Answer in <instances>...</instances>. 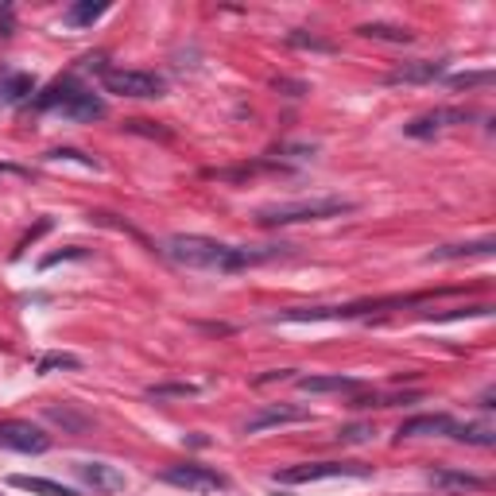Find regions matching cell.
I'll list each match as a JSON object with an SVG mask.
<instances>
[{"instance_id":"cell-3","label":"cell","mask_w":496,"mask_h":496,"mask_svg":"<svg viewBox=\"0 0 496 496\" xmlns=\"http://www.w3.org/2000/svg\"><path fill=\"white\" fill-rule=\"evenodd\" d=\"M101 81L116 98H163L167 93V81L151 70H105Z\"/></svg>"},{"instance_id":"cell-28","label":"cell","mask_w":496,"mask_h":496,"mask_svg":"<svg viewBox=\"0 0 496 496\" xmlns=\"http://www.w3.org/2000/svg\"><path fill=\"white\" fill-rule=\"evenodd\" d=\"M51 159H74V163H81V167H98L93 156H86V151H74V148H58V151H51Z\"/></svg>"},{"instance_id":"cell-9","label":"cell","mask_w":496,"mask_h":496,"mask_svg":"<svg viewBox=\"0 0 496 496\" xmlns=\"http://www.w3.org/2000/svg\"><path fill=\"white\" fill-rule=\"evenodd\" d=\"M446 74V63H434V58H415V63H404L388 74V86H423V81H434Z\"/></svg>"},{"instance_id":"cell-30","label":"cell","mask_w":496,"mask_h":496,"mask_svg":"<svg viewBox=\"0 0 496 496\" xmlns=\"http://www.w3.org/2000/svg\"><path fill=\"white\" fill-rule=\"evenodd\" d=\"M372 434V427H341L338 431V442H364Z\"/></svg>"},{"instance_id":"cell-14","label":"cell","mask_w":496,"mask_h":496,"mask_svg":"<svg viewBox=\"0 0 496 496\" xmlns=\"http://www.w3.org/2000/svg\"><path fill=\"white\" fill-rule=\"evenodd\" d=\"M295 384H299L303 392L322 396V392H357L364 381H357V376H341V372H334V376H299Z\"/></svg>"},{"instance_id":"cell-5","label":"cell","mask_w":496,"mask_h":496,"mask_svg":"<svg viewBox=\"0 0 496 496\" xmlns=\"http://www.w3.org/2000/svg\"><path fill=\"white\" fill-rule=\"evenodd\" d=\"M159 477L167 481V485H175V489H186V492H221V489H229V481L221 477L218 469L198 466V462L171 466V469H163Z\"/></svg>"},{"instance_id":"cell-22","label":"cell","mask_w":496,"mask_h":496,"mask_svg":"<svg viewBox=\"0 0 496 496\" xmlns=\"http://www.w3.org/2000/svg\"><path fill=\"white\" fill-rule=\"evenodd\" d=\"M287 43H291V47H303V51H322V55L334 51V43H329V39H318V35H306L303 28L287 31Z\"/></svg>"},{"instance_id":"cell-33","label":"cell","mask_w":496,"mask_h":496,"mask_svg":"<svg viewBox=\"0 0 496 496\" xmlns=\"http://www.w3.org/2000/svg\"><path fill=\"white\" fill-rule=\"evenodd\" d=\"M492 399H496V396H492V388H485V396H481V407H496Z\"/></svg>"},{"instance_id":"cell-32","label":"cell","mask_w":496,"mask_h":496,"mask_svg":"<svg viewBox=\"0 0 496 496\" xmlns=\"http://www.w3.org/2000/svg\"><path fill=\"white\" fill-rule=\"evenodd\" d=\"M291 376H295V369H271L264 376H256V384H276V381H291Z\"/></svg>"},{"instance_id":"cell-26","label":"cell","mask_w":496,"mask_h":496,"mask_svg":"<svg viewBox=\"0 0 496 496\" xmlns=\"http://www.w3.org/2000/svg\"><path fill=\"white\" fill-rule=\"evenodd\" d=\"M128 133H140V136H151V140H171L175 133L171 128H159L156 121H124Z\"/></svg>"},{"instance_id":"cell-17","label":"cell","mask_w":496,"mask_h":496,"mask_svg":"<svg viewBox=\"0 0 496 496\" xmlns=\"http://www.w3.org/2000/svg\"><path fill=\"white\" fill-rule=\"evenodd\" d=\"M492 248L496 241L485 237V241H469V244H442V248H434V252L427 256L431 264L434 260H462V256H492Z\"/></svg>"},{"instance_id":"cell-20","label":"cell","mask_w":496,"mask_h":496,"mask_svg":"<svg viewBox=\"0 0 496 496\" xmlns=\"http://www.w3.org/2000/svg\"><path fill=\"white\" fill-rule=\"evenodd\" d=\"M105 12H109V4H93V0H81V4H74L66 12V23L70 28H90V23H98Z\"/></svg>"},{"instance_id":"cell-29","label":"cell","mask_w":496,"mask_h":496,"mask_svg":"<svg viewBox=\"0 0 496 496\" xmlns=\"http://www.w3.org/2000/svg\"><path fill=\"white\" fill-rule=\"evenodd\" d=\"M81 256H86V248H63V252H51V256H47L39 268H55V264H63V260H81Z\"/></svg>"},{"instance_id":"cell-7","label":"cell","mask_w":496,"mask_h":496,"mask_svg":"<svg viewBox=\"0 0 496 496\" xmlns=\"http://www.w3.org/2000/svg\"><path fill=\"white\" fill-rule=\"evenodd\" d=\"M291 423H311V411L291 404H268L244 423V434H264L271 427H291Z\"/></svg>"},{"instance_id":"cell-11","label":"cell","mask_w":496,"mask_h":496,"mask_svg":"<svg viewBox=\"0 0 496 496\" xmlns=\"http://www.w3.org/2000/svg\"><path fill=\"white\" fill-rule=\"evenodd\" d=\"M458 427V423L450 415H442V411H434V415H411L399 423V442L404 439H423V434H450Z\"/></svg>"},{"instance_id":"cell-21","label":"cell","mask_w":496,"mask_h":496,"mask_svg":"<svg viewBox=\"0 0 496 496\" xmlns=\"http://www.w3.org/2000/svg\"><path fill=\"white\" fill-rule=\"evenodd\" d=\"M58 369L78 372L81 369V357H78V353H43V357L35 361V372H58Z\"/></svg>"},{"instance_id":"cell-8","label":"cell","mask_w":496,"mask_h":496,"mask_svg":"<svg viewBox=\"0 0 496 496\" xmlns=\"http://www.w3.org/2000/svg\"><path fill=\"white\" fill-rule=\"evenodd\" d=\"M466 121H474V113L469 109H431V113H423L415 116V121L407 124V136H434V133H442V128H454V124H466Z\"/></svg>"},{"instance_id":"cell-12","label":"cell","mask_w":496,"mask_h":496,"mask_svg":"<svg viewBox=\"0 0 496 496\" xmlns=\"http://www.w3.org/2000/svg\"><path fill=\"white\" fill-rule=\"evenodd\" d=\"M63 116H70V121H101L105 116V101L98 98L93 90H74L70 93V101L63 105Z\"/></svg>"},{"instance_id":"cell-10","label":"cell","mask_w":496,"mask_h":496,"mask_svg":"<svg viewBox=\"0 0 496 496\" xmlns=\"http://www.w3.org/2000/svg\"><path fill=\"white\" fill-rule=\"evenodd\" d=\"M78 477L86 481L93 492H121L128 485V477L121 474L116 466H105V462H81L78 466Z\"/></svg>"},{"instance_id":"cell-25","label":"cell","mask_w":496,"mask_h":496,"mask_svg":"<svg viewBox=\"0 0 496 496\" xmlns=\"http://www.w3.org/2000/svg\"><path fill=\"white\" fill-rule=\"evenodd\" d=\"M47 419H51V423H63L66 431H86V427H90V419L74 415L70 407H47Z\"/></svg>"},{"instance_id":"cell-18","label":"cell","mask_w":496,"mask_h":496,"mask_svg":"<svg viewBox=\"0 0 496 496\" xmlns=\"http://www.w3.org/2000/svg\"><path fill=\"white\" fill-rule=\"evenodd\" d=\"M78 90V81L74 78H63V81H55V86H47L39 98L31 101V109H39V113H47V109H63V105L70 101V93Z\"/></svg>"},{"instance_id":"cell-1","label":"cell","mask_w":496,"mask_h":496,"mask_svg":"<svg viewBox=\"0 0 496 496\" xmlns=\"http://www.w3.org/2000/svg\"><path fill=\"white\" fill-rule=\"evenodd\" d=\"M167 260H175L179 268H194V271H244L256 264H268L276 256H287V244H226L214 237H202V233H175V237L163 241L159 248Z\"/></svg>"},{"instance_id":"cell-23","label":"cell","mask_w":496,"mask_h":496,"mask_svg":"<svg viewBox=\"0 0 496 496\" xmlns=\"http://www.w3.org/2000/svg\"><path fill=\"white\" fill-rule=\"evenodd\" d=\"M450 434L458 442H469V446H492L496 442V434L489 427H454Z\"/></svg>"},{"instance_id":"cell-27","label":"cell","mask_w":496,"mask_h":496,"mask_svg":"<svg viewBox=\"0 0 496 496\" xmlns=\"http://www.w3.org/2000/svg\"><path fill=\"white\" fill-rule=\"evenodd\" d=\"M198 392V384H156V388H148V396L151 399H167V396H194Z\"/></svg>"},{"instance_id":"cell-13","label":"cell","mask_w":496,"mask_h":496,"mask_svg":"<svg viewBox=\"0 0 496 496\" xmlns=\"http://www.w3.org/2000/svg\"><path fill=\"white\" fill-rule=\"evenodd\" d=\"M431 485L434 489H458V492H485L489 489V477L466 474V469H434Z\"/></svg>"},{"instance_id":"cell-4","label":"cell","mask_w":496,"mask_h":496,"mask_svg":"<svg viewBox=\"0 0 496 496\" xmlns=\"http://www.w3.org/2000/svg\"><path fill=\"white\" fill-rule=\"evenodd\" d=\"M334 477H369V466L361 462H303L283 469L279 481L283 485H306V481H334Z\"/></svg>"},{"instance_id":"cell-2","label":"cell","mask_w":496,"mask_h":496,"mask_svg":"<svg viewBox=\"0 0 496 496\" xmlns=\"http://www.w3.org/2000/svg\"><path fill=\"white\" fill-rule=\"evenodd\" d=\"M353 210H357V202H353V198H299V202L264 206L256 214V221L264 229H279V226H303V221L341 218V214H353Z\"/></svg>"},{"instance_id":"cell-6","label":"cell","mask_w":496,"mask_h":496,"mask_svg":"<svg viewBox=\"0 0 496 496\" xmlns=\"http://www.w3.org/2000/svg\"><path fill=\"white\" fill-rule=\"evenodd\" d=\"M0 446L16 454H47L51 450V434H43L35 423L23 419H4L0 423Z\"/></svg>"},{"instance_id":"cell-15","label":"cell","mask_w":496,"mask_h":496,"mask_svg":"<svg viewBox=\"0 0 496 496\" xmlns=\"http://www.w3.org/2000/svg\"><path fill=\"white\" fill-rule=\"evenodd\" d=\"M8 485L12 489H20V492H35V496H78L70 485H58V481H47V477H8Z\"/></svg>"},{"instance_id":"cell-24","label":"cell","mask_w":496,"mask_h":496,"mask_svg":"<svg viewBox=\"0 0 496 496\" xmlns=\"http://www.w3.org/2000/svg\"><path fill=\"white\" fill-rule=\"evenodd\" d=\"M454 90H469V86H489L492 81V70H466V74H450L446 78Z\"/></svg>"},{"instance_id":"cell-19","label":"cell","mask_w":496,"mask_h":496,"mask_svg":"<svg viewBox=\"0 0 496 496\" xmlns=\"http://www.w3.org/2000/svg\"><path fill=\"white\" fill-rule=\"evenodd\" d=\"M357 35H364V39H381V43H411L415 39V31L399 28V23H361Z\"/></svg>"},{"instance_id":"cell-16","label":"cell","mask_w":496,"mask_h":496,"mask_svg":"<svg viewBox=\"0 0 496 496\" xmlns=\"http://www.w3.org/2000/svg\"><path fill=\"white\" fill-rule=\"evenodd\" d=\"M31 90H35V81L28 74H20V70H0V101L4 105L23 101Z\"/></svg>"},{"instance_id":"cell-31","label":"cell","mask_w":496,"mask_h":496,"mask_svg":"<svg viewBox=\"0 0 496 496\" xmlns=\"http://www.w3.org/2000/svg\"><path fill=\"white\" fill-rule=\"evenodd\" d=\"M276 90H287V98H303L306 93L303 81H291V78H276Z\"/></svg>"}]
</instances>
